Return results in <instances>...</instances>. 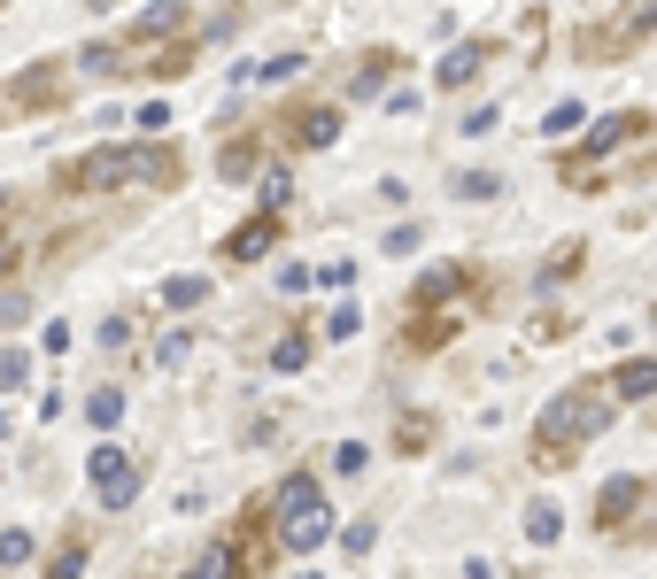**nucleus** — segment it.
<instances>
[{"mask_svg": "<svg viewBox=\"0 0 657 579\" xmlns=\"http://www.w3.org/2000/svg\"><path fill=\"white\" fill-rule=\"evenodd\" d=\"M186 31H193V8H186V0H156L125 39L86 47L78 62H86L93 78H178V70L193 62V47H201V39H186Z\"/></svg>", "mask_w": 657, "mask_h": 579, "instance_id": "f257e3e1", "label": "nucleus"}, {"mask_svg": "<svg viewBox=\"0 0 657 579\" xmlns=\"http://www.w3.org/2000/svg\"><path fill=\"white\" fill-rule=\"evenodd\" d=\"M611 402H619V395H611L604 379L565 387V395L541 410V426H534V463H573V456H580V440L611 426Z\"/></svg>", "mask_w": 657, "mask_h": 579, "instance_id": "f03ea898", "label": "nucleus"}, {"mask_svg": "<svg viewBox=\"0 0 657 579\" xmlns=\"http://www.w3.org/2000/svg\"><path fill=\"white\" fill-rule=\"evenodd\" d=\"M132 178L178 186V154L170 147H93V154L62 162V193H125Z\"/></svg>", "mask_w": 657, "mask_h": 579, "instance_id": "7ed1b4c3", "label": "nucleus"}, {"mask_svg": "<svg viewBox=\"0 0 657 579\" xmlns=\"http://www.w3.org/2000/svg\"><path fill=\"white\" fill-rule=\"evenodd\" d=\"M332 533V510H326V487L310 479V471H295L287 487H279V541L295 549V557H310L318 541Z\"/></svg>", "mask_w": 657, "mask_h": 579, "instance_id": "20e7f679", "label": "nucleus"}, {"mask_svg": "<svg viewBox=\"0 0 657 579\" xmlns=\"http://www.w3.org/2000/svg\"><path fill=\"white\" fill-rule=\"evenodd\" d=\"M650 31H657V0H627L611 23H596V31L580 39V54H588V62H604V54H627V47H643Z\"/></svg>", "mask_w": 657, "mask_h": 579, "instance_id": "39448f33", "label": "nucleus"}, {"mask_svg": "<svg viewBox=\"0 0 657 579\" xmlns=\"http://www.w3.org/2000/svg\"><path fill=\"white\" fill-rule=\"evenodd\" d=\"M457 325H465V301H410L402 348H410V356H434V348H449V340H457Z\"/></svg>", "mask_w": 657, "mask_h": 579, "instance_id": "423d86ee", "label": "nucleus"}, {"mask_svg": "<svg viewBox=\"0 0 657 579\" xmlns=\"http://www.w3.org/2000/svg\"><path fill=\"white\" fill-rule=\"evenodd\" d=\"M279 549H287V541L263 526V510H248V518H240V533H232V579H263Z\"/></svg>", "mask_w": 657, "mask_h": 579, "instance_id": "0eeeda50", "label": "nucleus"}, {"mask_svg": "<svg viewBox=\"0 0 657 579\" xmlns=\"http://www.w3.org/2000/svg\"><path fill=\"white\" fill-rule=\"evenodd\" d=\"M86 471H93V502H109V510H125V502L140 495V463H132V456H117V448H93V456H86Z\"/></svg>", "mask_w": 657, "mask_h": 579, "instance_id": "6e6552de", "label": "nucleus"}, {"mask_svg": "<svg viewBox=\"0 0 657 579\" xmlns=\"http://www.w3.org/2000/svg\"><path fill=\"white\" fill-rule=\"evenodd\" d=\"M271 248H279V209H263V217H248L240 232H225V248H217V256H225V263H263Z\"/></svg>", "mask_w": 657, "mask_h": 579, "instance_id": "1a4fd4ad", "label": "nucleus"}, {"mask_svg": "<svg viewBox=\"0 0 657 579\" xmlns=\"http://www.w3.org/2000/svg\"><path fill=\"white\" fill-rule=\"evenodd\" d=\"M643 510V479L635 471H619L604 495H596V533H627V518Z\"/></svg>", "mask_w": 657, "mask_h": 579, "instance_id": "9d476101", "label": "nucleus"}, {"mask_svg": "<svg viewBox=\"0 0 657 579\" xmlns=\"http://www.w3.org/2000/svg\"><path fill=\"white\" fill-rule=\"evenodd\" d=\"M332 140H340V109H332V101H318V109L295 117V147H332Z\"/></svg>", "mask_w": 657, "mask_h": 579, "instance_id": "9b49d317", "label": "nucleus"}, {"mask_svg": "<svg viewBox=\"0 0 657 579\" xmlns=\"http://www.w3.org/2000/svg\"><path fill=\"white\" fill-rule=\"evenodd\" d=\"M611 395H619V402H650V395H657V363H650V356L619 363V371H611Z\"/></svg>", "mask_w": 657, "mask_h": 579, "instance_id": "f8f14e48", "label": "nucleus"}, {"mask_svg": "<svg viewBox=\"0 0 657 579\" xmlns=\"http://www.w3.org/2000/svg\"><path fill=\"white\" fill-rule=\"evenodd\" d=\"M54 86H62V78H54V62H47V70H23V78L8 86V101H16V109H54Z\"/></svg>", "mask_w": 657, "mask_h": 579, "instance_id": "ddd939ff", "label": "nucleus"}, {"mask_svg": "<svg viewBox=\"0 0 657 579\" xmlns=\"http://www.w3.org/2000/svg\"><path fill=\"white\" fill-rule=\"evenodd\" d=\"M256 162H263V154H256V140H232V147H225V154H217V170H225V186H240V178H256Z\"/></svg>", "mask_w": 657, "mask_h": 579, "instance_id": "4468645a", "label": "nucleus"}, {"mask_svg": "<svg viewBox=\"0 0 657 579\" xmlns=\"http://www.w3.org/2000/svg\"><path fill=\"white\" fill-rule=\"evenodd\" d=\"M480 62H488V47H457V54L441 62V86H472V78H480Z\"/></svg>", "mask_w": 657, "mask_h": 579, "instance_id": "2eb2a0df", "label": "nucleus"}, {"mask_svg": "<svg viewBox=\"0 0 657 579\" xmlns=\"http://www.w3.org/2000/svg\"><path fill=\"white\" fill-rule=\"evenodd\" d=\"M557 533H565V510H557V502H534V510H526V541H541V549H549Z\"/></svg>", "mask_w": 657, "mask_h": 579, "instance_id": "dca6fc26", "label": "nucleus"}, {"mask_svg": "<svg viewBox=\"0 0 657 579\" xmlns=\"http://www.w3.org/2000/svg\"><path fill=\"white\" fill-rule=\"evenodd\" d=\"M186 579H232V541H209L201 557H193V572Z\"/></svg>", "mask_w": 657, "mask_h": 579, "instance_id": "f3484780", "label": "nucleus"}, {"mask_svg": "<svg viewBox=\"0 0 657 579\" xmlns=\"http://www.w3.org/2000/svg\"><path fill=\"white\" fill-rule=\"evenodd\" d=\"M86 418H93V426L109 433V426L125 418V395H117V387H93V395H86Z\"/></svg>", "mask_w": 657, "mask_h": 579, "instance_id": "a211bd4d", "label": "nucleus"}, {"mask_svg": "<svg viewBox=\"0 0 657 579\" xmlns=\"http://www.w3.org/2000/svg\"><path fill=\"white\" fill-rule=\"evenodd\" d=\"M86 572V533H70L62 549H54V565H47V579H78Z\"/></svg>", "mask_w": 657, "mask_h": 579, "instance_id": "6ab92c4d", "label": "nucleus"}, {"mask_svg": "<svg viewBox=\"0 0 657 579\" xmlns=\"http://www.w3.org/2000/svg\"><path fill=\"white\" fill-rule=\"evenodd\" d=\"M201 293H209V279H193V271H178V279H163V301H170V309H193Z\"/></svg>", "mask_w": 657, "mask_h": 579, "instance_id": "aec40b11", "label": "nucleus"}, {"mask_svg": "<svg viewBox=\"0 0 657 579\" xmlns=\"http://www.w3.org/2000/svg\"><path fill=\"white\" fill-rule=\"evenodd\" d=\"M271 363H279V371H302V363H310V332H287V340L271 348Z\"/></svg>", "mask_w": 657, "mask_h": 579, "instance_id": "412c9836", "label": "nucleus"}, {"mask_svg": "<svg viewBox=\"0 0 657 579\" xmlns=\"http://www.w3.org/2000/svg\"><path fill=\"white\" fill-rule=\"evenodd\" d=\"M23 379H31V356L23 348H0V395H16Z\"/></svg>", "mask_w": 657, "mask_h": 579, "instance_id": "4be33fe9", "label": "nucleus"}, {"mask_svg": "<svg viewBox=\"0 0 657 579\" xmlns=\"http://www.w3.org/2000/svg\"><path fill=\"white\" fill-rule=\"evenodd\" d=\"M287 201H295V170H271L263 178V209H287Z\"/></svg>", "mask_w": 657, "mask_h": 579, "instance_id": "5701e85b", "label": "nucleus"}, {"mask_svg": "<svg viewBox=\"0 0 657 579\" xmlns=\"http://www.w3.org/2000/svg\"><path fill=\"white\" fill-rule=\"evenodd\" d=\"M364 463H371V448H364V440H340V448H332V471H348V479H356Z\"/></svg>", "mask_w": 657, "mask_h": 579, "instance_id": "b1692460", "label": "nucleus"}, {"mask_svg": "<svg viewBox=\"0 0 657 579\" xmlns=\"http://www.w3.org/2000/svg\"><path fill=\"white\" fill-rule=\"evenodd\" d=\"M0 565H31V533H23V526L0 533Z\"/></svg>", "mask_w": 657, "mask_h": 579, "instance_id": "393cba45", "label": "nucleus"}, {"mask_svg": "<svg viewBox=\"0 0 657 579\" xmlns=\"http://www.w3.org/2000/svg\"><path fill=\"white\" fill-rule=\"evenodd\" d=\"M356 325H364V309H356V301H340V309L326 317V332H332V340H356Z\"/></svg>", "mask_w": 657, "mask_h": 579, "instance_id": "a878e982", "label": "nucleus"}, {"mask_svg": "<svg viewBox=\"0 0 657 579\" xmlns=\"http://www.w3.org/2000/svg\"><path fill=\"white\" fill-rule=\"evenodd\" d=\"M186 348H193V332H163V340H156V363H178Z\"/></svg>", "mask_w": 657, "mask_h": 579, "instance_id": "bb28decb", "label": "nucleus"}, {"mask_svg": "<svg viewBox=\"0 0 657 579\" xmlns=\"http://www.w3.org/2000/svg\"><path fill=\"white\" fill-rule=\"evenodd\" d=\"M395 440H402V448H410V456H418V448H426V440H434V426H426V418H402V433H395Z\"/></svg>", "mask_w": 657, "mask_h": 579, "instance_id": "cd10ccee", "label": "nucleus"}, {"mask_svg": "<svg viewBox=\"0 0 657 579\" xmlns=\"http://www.w3.org/2000/svg\"><path fill=\"white\" fill-rule=\"evenodd\" d=\"M295 70H302V54H271V62L256 70V78H271V86H279V78H295Z\"/></svg>", "mask_w": 657, "mask_h": 579, "instance_id": "c85d7f7f", "label": "nucleus"}, {"mask_svg": "<svg viewBox=\"0 0 657 579\" xmlns=\"http://www.w3.org/2000/svg\"><path fill=\"white\" fill-rule=\"evenodd\" d=\"M457 193H465V201H472V193L488 201V193H495V178H488V170H465V178H457Z\"/></svg>", "mask_w": 657, "mask_h": 579, "instance_id": "c756f323", "label": "nucleus"}, {"mask_svg": "<svg viewBox=\"0 0 657 579\" xmlns=\"http://www.w3.org/2000/svg\"><path fill=\"white\" fill-rule=\"evenodd\" d=\"M170 124V101H140V132H163Z\"/></svg>", "mask_w": 657, "mask_h": 579, "instance_id": "7c9ffc66", "label": "nucleus"}, {"mask_svg": "<svg viewBox=\"0 0 657 579\" xmlns=\"http://www.w3.org/2000/svg\"><path fill=\"white\" fill-rule=\"evenodd\" d=\"M8 271H16V232L0 224V279H8Z\"/></svg>", "mask_w": 657, "mask_h": 579, "instance_id": "2f4dec72", "label": "nucleus"}, {"mask_svg": "<svg viewBox=\"0 0 657 579\" xmlns=\"http://www.w3.org/2000/svg\"><path fill=\"white\" fill-rule=\"evenodd\" d=\"M0 440H8V418H0Z\"/></svg>", "mask_w": 657, "mask_h": 579, "instance_id": "473e14b6", "label": "nucleus"}]
</instances>
